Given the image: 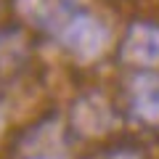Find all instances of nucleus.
I'll list each match as a JSON object with an SVG mask.
<instances>
[{"mask_svg": "<svg viewBox=\"0 0 159 159\" xmlns=\"http://www.w3.org/2000/svg\"><path fill=\"white\" fill-rule=\"evenodd\" d=\"M64 43L80 56H93L106 43V29L90 16H74L64 29Z\"/></svg>", "mask_w": 159, "mask_h": 159, "instance_id": "1", "label": "nucleus"}, {"mask_svg": "<svg viewBox=\"0 0 159 159\" xmlns=\"http://www.w3.org/2000/svg\"><path fill=\"white\" fill-rule=\"evenodd\" d=\"M122 58L133 64H154L159 61V29L151 24H135L130 27L125 45H122Z\"/></svg>", "mask_w": 159, "mask_h": 159, "instance_id": "2", "label": "nucleus"}, {"mask_svg": "<svg viewBox=\"0 0 159 159\" xmlns=\"http://www.w3.org/2000/svg\"><path fill=\"white\" fill-rule=\"evenodd\" d=\"M133 106L141 117L157 119L159 117V77H138L133 90Z\"/></svg>", "mask_w": 159, "mask_h": 159, "instance_id": "3", "label": "nucleus"}]
</instances>
